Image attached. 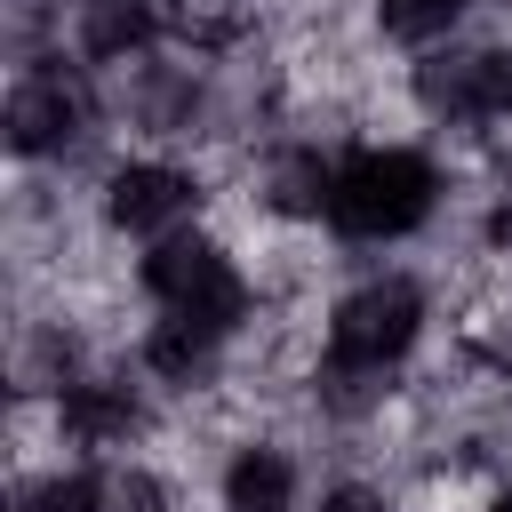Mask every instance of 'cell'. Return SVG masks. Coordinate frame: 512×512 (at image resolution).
Wrapping results in <instances>:
<instances>
[{
	"label": "cell",
	"mask_w": 512,
	"mask_h": 512,
	"mask_svg": "<svg viewBox=\"0 0 512 512\" xmlns=\"http://www.w3.org/2000/svg\"><path fill=\"white\" fill-rule=\"evenodd\" d=\"M456 208L448 152L432 136H360L336 152V192H328V232L368 256H408L424 248Z\"/></svg>",
	"instance_id": "6da1fadb"
},
{
	"label": "cell",
	"mask_w": 512,
	"mask_h": 512,
	"mask_svg": "<svg viewBox=\"0 0 512 512\" xmlns=\"http://www.w3.org/2000/svg\"><path fill=\"white\" fill-rule=\"evenodd\" d=\"M432 336H440V288H432V272H424L416 256L344 248V280H336L328 304H320V344H328V360L408 376Z\"/></svg>",
	"instance_id": "7a4b0ae2"
},
{
	"label": "cell",
	"mask_w": 512,
	"mask_h": 512,
	"mask_svg": "<svg viewBox=\"0 0 512 512\" xmlns=\"http://www.w3.org/2000/svg\"><path fill=\"white\" fill-rule=\"evenodd\" d=\"M216 216V176L184 152H144V144H120L96 176V224L136 256L184 224H208Z\"/></svg>",
	"instance_id": "3957f363"
},
{
	"label": "cell",
	"mask_w": 512,
	"mask_h": 512,
	"mask_svg": "<svg viewBox=\"0 0 512 512\" xmlns=\"http://www.w3.org/2000/svg\"><path fill=\"white\" fill-rule=\"evenodd\" d=\"M320 488V464L296 432L280 424H256L240 432L224 456H216V480H208V504L216 512H304Z\"/></svg>",
	"instance_id": "277c9868"
},
{
	"label": "cell",
	"mask_w": 512,
	"mask_h": 512,
	"mask_svg": "<svg viewBox=\"0 0 512 512\" xmlns=\"http://www.w3.org/2000/svg\"><path fill=\"white\" fill-rule=\"evenodd\" d=\"M368 32L392 56H424V48L480 32V0H368Z\"/></svg>",
	"instance_id": "5b68a950"
},
{
	"label": "cell",
	"mask_w": 512,
	"mask_h": 512,
	"mask_svg": "<svg viewBox=\"0 0 512 512\" xmlns=\"http://www.w3.org/2000/svg\"><path fill=\"white\" fill-rule=\"evenodd\" d=\"M8 512H104V464L96 456H56L40 472H16Z\"/></svg>",
	"instance_id": "8992f818"
},
{
	"label": "cell",
	"mask_w": 512,
	"mask_h": 512,
	"mask_svg": "<svg viewBox=\"0 0 512 512\" xmlns=\"http://www.w3.org/2000/svg\"><path fill=\"white\" fill-rule=\"evenodd\" d=\"M304 512H408V504H400V488L384 472H320Z\"/></svg>",
	"instance_id": "52a82bcc"
},
{
	"label": "cell",
	"mask_w": 512,
	"mask_h": 512,
	"mask_svg": "<svg viewBox=\"0 0 512 512\" xmlns=\"http://www.w3.org/2000/svg\"><path fill=\"white\" fill-rule=\"evenodd\" d=\"M480 512H512V472H504V480L488 488V504H480Z\"/></svg>",
	"instance_id": "ba28073f"
},
{
	"label": "cell",
	"mask_w": 512,
	"mask_h": 512,
	"mask_svg": "<svg viewBox=\"0 0 512 512\" xmlns=\"http://www.w3.org/2000/svg\"><path fill=\"white\" fill-rule=\"evenodd\" d=\"M504 424H512V400H504Z\"/></svg>",
	"instance_id": "9c48e42d"
}]
</instances>
